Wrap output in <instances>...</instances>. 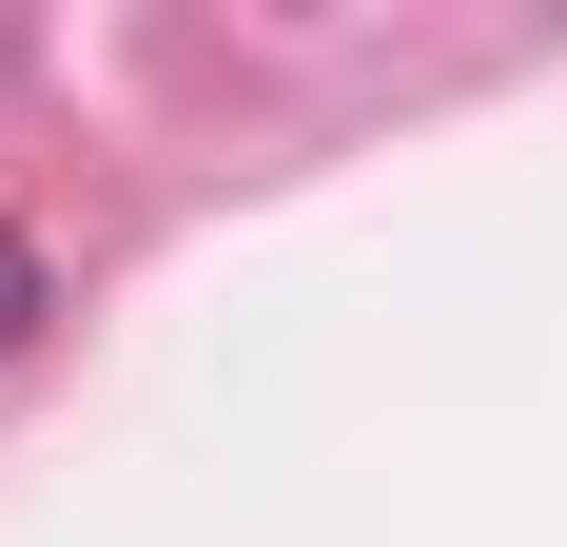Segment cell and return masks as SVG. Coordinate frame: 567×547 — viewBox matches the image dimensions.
Here are the masks:
<instances>
[{
	"mask_svg": "<svg viewBox=\"0 0 567 547\" xmlns=\"http://www.w3.org/2000/svg\"><path fill=\"white\" fill-rule=\"evenodd\" d=\"M20 332H40V235L0 216V352H20Z\"/></svg>",
	"mask_w": 567,
	"mask_h": 547,
	"instance_id": "1",
	"label": "cell"
}]
</instances>
